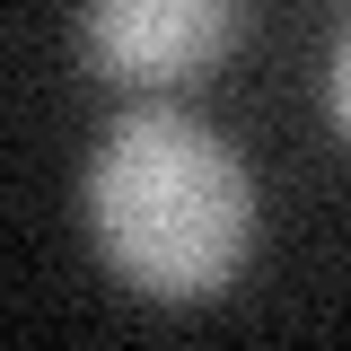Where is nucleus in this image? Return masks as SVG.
Returning a JSON list of instances; mask_svg holds the SVG:
<instances>
[{
  "instance_id": "2",
  "label": "nucleus",
  "mask_w": 351,
  "mask_h": 351,
  "mask_svg": "<svg viewBox=\"0 0 351 351\" xmlns=\"http://www.w3.org/2000/svg\"><path fill=\"white\" fill-rule=\"evenodd\" d=\"M246 0H80V44L114 88H184L237 36Z\"/></svg>"
},
{
  "instance_id": "3",
  "label": "nucleus",
  "mask_w": 351,
  "mask_h": 351,
  "mask_svg": "<svg viewBox=\"0 0 351 351\" xmlns=\"http://www.w3.org/2000/svg\"><path fill=\"white\" fill-rule=\"evenodd\" d=\"M325 106H334V132L351 141V27H343V44H334V62H325Z\"/></svg>"
},
{
  "instance_id": "1",
  "label": "nucleus",
  "mask_w": 351,
  "mask_h": 351,
  "mask_svg": "<svg viewBox=\"0 0 351 351\" xmlns=\"http://www.w3.org/2000/svg\"><path fill=\"white\" fill-rule=\"evenodd\" d=\"M97 255L149 299H211L255 246V176L202 114L167 97L106 123L88 158Z\"/></svg>"
}]
</instances>
